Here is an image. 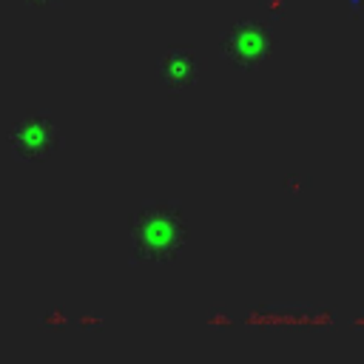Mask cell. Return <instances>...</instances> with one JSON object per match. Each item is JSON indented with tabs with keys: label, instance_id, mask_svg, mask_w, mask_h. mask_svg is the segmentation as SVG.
Listing matches in <instances>:
<instances>
[{
	"label": "cell",
	"instance_id": "1",
	"mask_svg": "<svg viewBox=\"0 0 364 364\" xmlns=\"http://www.w3.org/2000/svg\"><path fill=\"white\" fill-rule=\"evenodd\" d=\"M131 259L142 264H165L179 256L188 242V222L182 208L171 199L142 202L128 222Z\"/></svg>",
	"mask_w": 364,
	"mask_h": 364
},
{
	"label": "cell",
	"instance_id": "2",
	"mask_svg": "<svg viewBox=\"0 0 364 364\" xmlns=\"http://www.w3.org/2000/svg\"><path fill=\"white\" fill-rule=\"evenodd\" d=\"M63 145L60 128L48 111H26L9 128V148L20 162H46Z\"/></svg>",
	"mask_w": 364,
	"mask_h": 364
},
{
	"label": "cell",
	"instance_id": "3",
	"mask_svg": "<svg viewBox=\"0 0 364 364\" xmlns=\"http://www.w3.org/2000/svg\"><path fill=\"white\" fill-rule=\"evenodd\" d=\"M273 46V37L264 23L259 20H239L230 26L219 40V54L225 63H230L239 71H253L264 63L267 51Z\"/></svg>",
	"mask_w": 364,
	"mask_h": 364
},
{
	"label": "cell",
	"instance_id": "4",
	"mask_svg": "<svg viewBox=\"0 0 364 364\" xmlns=\"http://www.w3.org/2000/svg\"><path fill=\"white\" fill-rule=\"evenodd\" d=\"M199 65L193 46H168L156 60V82L165 94H182L199 80Z\"/></svg>",
	"mask_w": 364,
	"mask_h": 364
},
{
	"label": "cell",
	"instance_id": "5",
	"mask_svg": "<svg viewBox=\"0 0 364 364\" xmlns=\"http://www.w3.org/2000/svg\"><path fill=\"white\" fill-rule=\"evenodd\" d=\"M23 3H28L34 9H51V6H60L63 0H23Z\"/></svg>",
	"mask_w": 364,
	"mask_h": 364
}]
</instances>
